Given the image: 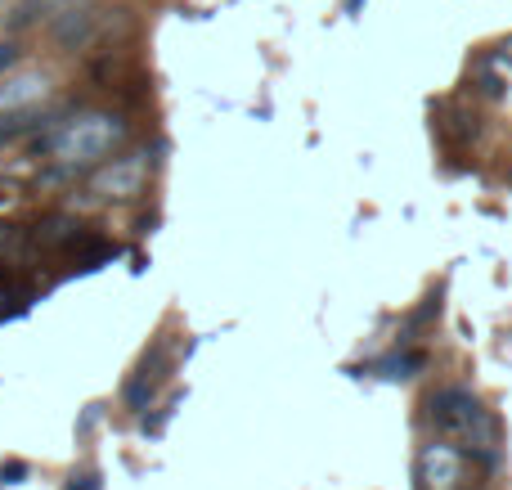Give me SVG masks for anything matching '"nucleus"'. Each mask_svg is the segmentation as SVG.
<instances>
[{
	"instance_id": "nucleus-1",
	"label": "nucleus",
	"mask_w": 512,
	"mask_h": 490,
	"mask_svg": "<svg viewBox=\"0 0 512 490\" xmlns=\"http://www.w3.org/2000/svg\"><path fill=\"white\" fill-rule=\"evenodd\" d=\"M427 419L436 432L463 441V455H477L481 464H495V419L481 410V401L463 387H441L427 396Z\"/></svg>"
},
{
	"instance_id": "nucleus-2",
	"label": "nucleus",
	"mask_w": 512,
	"mask_h": 490,
	"mask_svg": "<svg viewBox=\"0 0 512 490\" xmlns=\"http://www.w3.org/2000/svg\"><path fill=\"white\" fill-rule=\"evenodd\" d=\"M126 122L113 113H86L77 122L54 126V158L68 162V167H90V162H104L113 153V144H122Z\"/></svg>"
},
{
	"instance_id": "nucleus-3",
	"label": "nucleus",
	"mask_w": 512,
	"mask_h": 490,
	"mask_svg": "<svg viewBox=\"0 0 512 490\" xmlns=\"http://www.w3.org/2000/svg\"><path fill=\"white\" fill-rule=\"evenodd\" d=\"M149 180V162L144 153H122V158H108L104 167L95 171V189L104 198H135Z\"/></svg>"
},
{
	"instance_id": "nucleus-4",
	"label": "nucleus",
	"mask_w": 512,
	"mask_h": 490,
	"mask_svg": "<svg viewBox=\"0 0 512 490\" xmlns=\"http://www.w3.org/2000/svg\"><path fill=\"white\" fill-rule=\"evenodd\" d=\"M418 482L423 490H459L463 486V450H454L450 441H432L418 455Z\"/></svg>"
},
{
	"instance_id": "nucleus-5",
	"label": "nucleus",
	"mask_w": 512,
	"mask_h": 490,
	"mask_svg": "<svg viewBox=\"0 0 512 490\" xmlns=\"http://www.w3.org/2000/svg\"><path fill=\"white\" fill-rule=\"evenodd\" d=\"M50 81L45 72H23V77H0V113H27L36 99H45Z\"/></svg>"
},
{
	"instance_id": "nucleus-6",
	"label": "nucleus",
	"mask_w": 512,
	"mask_h": 490,
	"mask_svg": "<svg viewBox=\"0 0 512 490\" xmlns=\"http://www.w3.org/2000/svg\"><path fill=\"white\" fill-rule=\"evenodd\" d=\"M162 360H167V342H158V347H153V365L149 360H144L140 365V374L131 378V383H126V410H149V401L153 396H158V387H162Z\"/></svg>"
},
{
	"instance_id": "nucleus-7",
	"label": "nucleus",
	"mask_w": 512,
	"mask_h": 490,
	"mask_svg": "<svg viewBox=\"0 0 512 490\" xmlns=\"http://www.w3.org/2000/svg\"><path fill=\"white\" fill-rule=\"evenodd\" d=\"M90 36H95V14H86V9H68V14L54 23V41L59 45H86Z\"/></svg>"
},
{
	"instance_id": "nucleus-8",
	"label": "nucleus",
	"mask_w": 512,
	"mask_h": 490,
	"mask_svg": "<svg viewBox=\"0 0 512 490\" xmlns=\"http://www.w3.org/2000/svg\"><path fill=\"white\" fill-rule=\"evenodd\" d=\"M36 239H41L45 248H59V243H72V239H77V221H72V216H50V221L36 225Z\"/></svg>"
},
{
	"instance_id": "nucleus-9",
	"label": "nucleus",
	"mask_w": 512,
	"mask_h": 490,
	"mask_svg": "<svg viewBox=\"0 0 512 490\" xmlns=\"http://www.w3.org/2000/svg\"><path fill=\"white\" fill-rule=\"evenodd\" d=\"M423 365H427L423 351H409V356H387V360H378V369H382L387 378H409V374H418Z\"/></svg>"
},
{
	"instance_id": "nucleus-10",
	"label": "nucleus",
	"mask_w": 512,
	"mask_h": 490,
	"mask_svg": "<svg viewBox=\"0 0 512 490\" xmlns=\"http://www.w3.org/2000/svg\"><path fill=\"white\" fill-rule=\"evenodd\" d=\"M436 315H441V297L432 293L423 306H418L414 315H409V324H405V329H409V333H414V329H423V324H427V320H436Z\"/></svg>"
},
{
	"instance_id": "nucleus-11",
	"label": "nucleus",
	"mask_w": 512,
	"mask_h": 490,
	"mask_svg": "<svg viewBox=\"0 0 512 490\" xmlns=\"http://www.w3.org/2000/svg\"><path fill=\"white\" fill-rule=\"evenodd\" d=\"M18 59H23V50H18L14 41H5V45H0V77H5L9 68H18Z\"/></svg>"
},
{
	"instance_id": "nucleus-12",
	"label": "nucleus",
	"mask_w": 512,
	"mask_h": 490,
	"mask_svg": "<svg viewBox=\"0 0 512 490\" xmlns=\"http://www.w3.org/2000/svg\"><path fill=\"white\" fill-rule=\"evenodd\" d=\"M68 490H99V477H81V482L72 477V486H68Z\"/></svg>"
},
{
	"instance_id": "nucleus-13",
	"label": "nucleus",
	"mask_w": 512,
	"mask_h": 490,
	"mask_svg": "<svg viewBox=\"0 0 512 490\" xmlns=\"http://www.w3.org/2000/svg\"><path fill=\"white\" fill-rule=\"evenodd\" d=\"M23 473H27L23 464H5V468H0V477H9V482H18V477H23Z\"/></svg>"
}]
</instances>
